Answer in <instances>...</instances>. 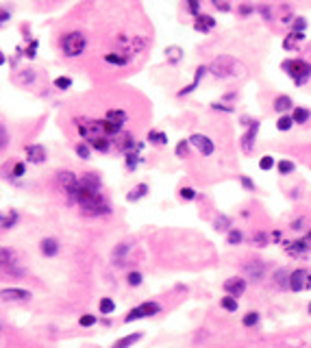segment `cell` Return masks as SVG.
<instances>
[{
    "instance_id": "4dcf8cb0",
    "label": "cell",
    "mask_w": 311,
    "mask_h": 348,
    "mask_svg": "<svg viewBox=\"0 0 311 348\" xmlns=\"http://www.w3.org/2000/svg\"><path fill=\"white\" fill-rule=\"evenodd\" d=\"M98 311H100V314H113V311H115V302L109 298V296H105V298L100 300V304H98Z\"/></svg>"
},
{
    "instance_id": "603a6c76",
    "label": "cell",
    "mask_w": 311,
    "mask_h": 348,
    "mask_svg": "<svg viewBox=\"0 0 311 348\" xmlns=\"http://www.w3.org/2000/svg\"><path fill=\"white\" fill-rule=\"evenodd\" d=\"M146 194H148V185H146V183H140V185H135L133 190L126 194V200H128V202H137L140 198H144Z\"/></svg>"
},
{
    "instance_id": "681fc988",
    "label": "cell",
    "mask_w": 311,
    "mask_h": 348,
    "mask_svg": "<svg viewBox=\"0 0 311 348\" xmlns=\"http://www.w3.org/2000/svg\"><path fill=\"white\" fill-rule=\"evenodd\" d=\"M257 11L263 16V20H268V22L272 20V9H270V7H268V5H259V7H257Z\"/></svg>"
},
{
    "instance_id": "8992f818",
    "label": "cell",
    "mask_w": 311,
    "mask_h": 348,
    "mask_svg": "<svg viewBox=\"0 0 311 348\" xmlns=\"http://www.w3.org/2000/svg\"><path fill=\"white\" fill-rule=\"evenodd\" d=\"M190 144H192V146H196L202 152V157H211L215 152V144L209 140L207 135H202V133H194L190 137Z\"/></svg>"
},
{
    "instance_id": "c3c4849f",
    "label": "cell",
    "mask_w": 311,
    "mask_h": 348,
    "mask_svg": "<svg viewBox=\"0 0 311 348\" xmlns=\"http://www.w3.org/2000/svg\"><path fill=\"white\" fill-rule=\"evenodd\" d=\"M78 322H81V326H94V324H96V316H94V314H85V316H81V320H78Z\"/></svg>"
},
{
    "instance_id": "db71d44e",
    "label": "cell",
    "mask_w": 311,
    "mask_h": 348,
    "mask_svg": "<svg viewBox=\"0 0 311 348\" xmlns=\"http://www.w3.org/2000/svg\"><path fill=\"white\" fill-rule=\"evenodd\" d=\"M213 7H215V9H220V11H231V5H227V3H218V0H213Z\"/></svg>"
},
{
    "instance_id": "1f68e13d",
    "label": "cell",
    "mask_w": 311,
    "mask_h": 348,
    "mask_svg": "<svg viewBox=\"0 0 311 348\" xmlns=\"http://www.w3.org/2000/svg\"><path fill=\"white\" fill-rule=\"evenodd\" d=\"M277 168H279V174L287 177V174H292V172L296 170V165H294V161H289V159H283V161L277 163Z\"/></svg>"
},
{
    "instance_id": "11a10c76",
    "label": "cell",
    "mask_w": 311,
    "mask_h": 348,
    "mask_svg": "<svg viewBox=\"0 0 311 348\" xmlns=\"http://www.w3.org/2000/svg\"><path fill=\"white\" fill-rule=\"evenodd\" d=\"M35 50H37V41H31V48L26 50V57H28V59H33V57H35Z\"/></svg>"
},
{
    "instance_id": "f1b7e54d",
    "label": "cell",
    "mask_w": 311,
    "mask_h": 348,
    "mask_svg": "<svg viewBox=\"0 0 311 348\" xmlns=\"http://www.w3.org/2000/svg\"><path fill=\"white\" fill-rule=\"evenodd\" d=\"M244 242V233L240 229H231L229 231V235H227V244L229 246H240Z\"/></svg>"
},
{
    "instance_id": "d6986e66",
    "label": "cell",
    "mask_w": 311,
    "mask_h": 348,
    "mask_svg": "<svg viewBox=\"0 0 311 348\" xmlns=\"http://www.w3.org/2000/svg\"><path fill=\"white\" fill-rule=\"evenodd\" d=\"M18 211L16 209H7V211L0 213V227L3 229H11V227H16V222H18Z\"/></svg>"
},
{
    "instance_id": "ab89813d",
    "label": "cell",
    "mask_w": 311,
    "mask_h": 348,
    "mask_svg": "<svg viewBox=\"0 0 311 348\" xmlns=\"http://www.w3.org/2000/svg\"><path fill=\"white\" fill-rule=\"evenodd\" d=\"M165 55H168V59L172 63H179V59H181V48L179 46H170L168 50H165Z\"/></svg>"
},
{
    "instance_id": "9a60e30c",
    "label": "cell",
    "mask_w": 311,
    "mask_h": 348,
    "mask_svg": "<svg viewBox=\"0 0 311 348\" xmlns=\"http://www.w3.org/2000/svg\"><path fill=\"white\" fill-rule=\"evenodd\" d=\"M207 72H209V68H205V65H198V68H196V74H194V81H192L190 85H187L185 90H181V92H179V96H187V94H192V92H194V90H196V87L200 85L202 76H205Z\"/></svg>"
},
{
    "instance_id": "7402d4cb",
    "label": "cell",
    "mask_w": 311,
    "mask_h": 348,
    "mask_svg": "<svg viewBox=\"0 0 311 348\" xmlns=\"http://www.w3.org/2000/svg\"><path fill=\"white\" fill-rule=\"evenodd\" d=\"M309 118H311L309 109H305V107H294V109H292V120H294V124H307Z\"/></svg>"
},
{
    "instance_id": "6f0895ef",
    "label": "cell",
    "mask_w": 311,
    "mask_h": 348,
    "mask_svg": "<svg viewBox=\"0 0 311 348\" xmlns=\"http://www.w3.org/2000/svg\"><path fill=\"white\" fill-rule=\"evenodd\" d=\"M5 144H7V130L0 124V146H5Z\"/></svg>"
},
{
    "instance_id": "91938a15",
    "label": "cell",
    "mask_w": 311,
    "mask_h": 348,
    "mask_svg": "<svg viewBox=\"0 0 311 348\" xmlns=\"http://www.w3.org/2000/svg\"><path fill=\"white\" fill-rule=\"evenodd\" d=\"M5 61H7V59H5V55H3V50H0V65H5Z\"/></svg>"
},
{
    "instance_id": "bcb514c9",
    "label": "cell",
    "mask_w": 311,
    "mask_h": 348,
    "mask_svg": "<svg viewBox=\"0 0 311 348\" xmlns=\"http://www.w3.org/2000/svg\"><path fill=\"white\" fill-rule=\"evenodd\" d=\"M11 257H13V252H11V250H7V248H0V268L9 264V261H11Z\"/></svg>"
},
{
    "instance_id": "44dd1931",
    "label": "cell",
    "mask_w": 311,
    "mask_h": 348,
    "mask_svg": "<svg viewBox=\"0 0 311 348\" xmlns=\"http://www.w3.org/2000/svg\"><path fill=\"white\" fill-rule=\"evenodd\" d=\"M140 152H142V144H137V148L126 155V170H128V172H135V170H137V165H140V161H142Z\"/></svg>"
},
{
    "instance_id": "4fadbf2b",
    "label": "cell",
    "mask_w": 311,
    "mask_h": 348,
    "mask_svg": "<svg viewBox=\"0 0 311 348\" xmlns=\"http://www.w3.org/2000/svg\"><path fill=\"white\" fill-rule=\"evenodd\" d=\"M26 152V159L31 163H44L46 161V148L41 146V144H31V146L24 148Z\"/></svg>"
},
{
    "instance_id": "836d02e7",
    "label": "cell",
    "mask_w": 311,
    "mask_h": 348,
    "mask_svg": "<svg viewBox=\"0 0 311 348\" xmlns=\"http://www.w3.org/2000/svg\"><path fill=\"white\" fill-rule=\"evenodd\" d=\"M305 28H307V18L296 16L292 22V33H305Z\"/></svg>"
},
{
    "instance_id": "3957f363",
    "label": "cell",
    "mask_w": 311,
    "mask_h": 348,
    "mask_svg": "<svg viewBox=\"0 0 311 348\" xmlns=\"http://www.w3.org/2000/svg\"><path fill=\"white\" fill-rule=\"evenodd\" d=\"M85 46H87V39L81 31H72V33H66L61 37V50L66 57H78L83 55Z\"/></svg>"
},
{
    "instance_id": "5b68a950",
    "label": "cell",
    "mask_w": 311,
    "mask_h": 348,
    "mask_svg": "<svg viewBox=\"0 0 311 348\" xmlns=\"http://www.w3.org/2000/svg\"><path fill=\"white\" fill-rule=\"evenodd\" d=\"M209 72L215 76H233L237 74V61L233 59V57H218L211 65H209Z\"/></svg>"
},
{
    "instance_id": "7bdbcfd3",
    "label": "cell",
    "mask_w": 311,
    "mask_h": 348,
    "mask_svg": "<svg viewBox=\"0 0 311 348\" xmlns=\"http://www.w3.org/2000/svg\"><path fill=\"white\" fill-rule=\"evenodd\" d=\"M76 155L81 159H90V144H76Z\"/></svg>"
},
{
    "instance_id": "6125c7cd",
    "label": "cell",
    "mask_w": 311,
    "mask_h": 348,
    "mask_svg": "<svg viewBox=\"0 0 311 348\" xmlns=\"http://www.w3.org/2000/svg\"><path fill=\"white\" fill-rule=\"evenodd\" d=\"M307 311H309V314H311V302H309V307H307Z\"/></svg>"
},
{
    "instance_id": "d6a6232c",
    "label": "cell",
    "mask_w": 311,
    "mask_h": 348,
    "mask_svg": "<svg viewBox=\"0 0 311 348\" xmlns=\"http://www.w3.org/2000/svg\"><path fill=\"white\" fill-rule=\"evenodd\" d=\"M213 229H215V231H231V218H229V215H220V218H215Z\"/></svg>"
},
{
    "instance_id": "83f0119b",
    "label": "cell",
    "mask_w": 311,
    "mask_h": 348,
    "mask_svg": "<svg viewBox=\"0 0 311 348\" xmlns=\"http://www.w3.org/2000/svg\"><path fill=\"white\" fill-rule=\"evenodd\" d=\"M105 61L107 63H113V65H126L128 63V57L126 55H120V53H107L105 55Z\"/></svg>"
},
{
    "instance_id": "e0dca14e",
    "label": "cell",
    "mask_w": 311,
    "mask_h": 348,
    "mask_svg": "<svg viewBox=\"0 0 311 348\" xmlns=\"http://www.w3.org/2000/svg\"><path fill=\"white\" fill-rule=\"evenodd\" d=\"M283 246H285V250L289 252V255H305V252H309L305 239H296V242H283Z\"/></svg>"
},
{
    "instance_id": "f6af8a7d",
    "label": "cell",
    "mask_w": 311,
    "mask_h": 348,
    "mask_svg": "<svg viewBox=\"0 0 311 348\" xmlns=\"http://www.w3.org/2000/svg\"><path fill=\"white\" fill-rule=\"evenodd\" d=\"M126 281H128V285H142V281H144V277H142V274L140 272H131V274H128V277H126Z\"/></svg>"
},
{
    "instance_id": "277c9868",
    "label": "cell",
    "mask_w": 311,
    "mask_h": 348,
    "mask_svg": "<svg viewBox=\"0 0 311 348\" xmlns=\"http://www.w3.org/2000/svg\"><path fill=\"white\" fill-rule=\"evenodd\" d=\"M161 311V304L155 302V300H148V302H142L133 307L128 314L124 316V322H133V320H142V318H150V316H157Z\"/></svg>"
},
{
    "instance_id": "484cf974",
    "label": "cell",
    "mask_w": 311,
    "mask_h": 348,
    "mask_svg": "<svg viewBox=\"0 0 311 348\" xmlns=\"http://www.w3.org/2000/svg\"><path fill=\"white\" fill-rule=\"evenodd\" d=\"M140 339H142V333H133V335H126V337L118 339V342L113 344V348H128V346H133L135 342H140Z\"/></svg>"
},
{
    "instance_id": "ba28073f",
    "label": "cell",
    "mask_w": 311,
    "mask_h": 348,
    "mask_svg": "<svg viewBox=\"0 0 311 348\" xmlns=\"http://www.w3.org/2000/svg\"><path fill=\"white\" fill-rule=\"evenodd\" d=\"M307 281H309V272L302 270V268H296L289 274V289L292 292H302V289H307Z\"/></svg>"
},
{
    "instance_id": "9c48e42d",
    "label": "cell",
    "mask_w": 311,
    "mask_h": 348,
    "mask_svg": "<svg viewBox=\"0 0 311 348\" xmlns=\"http://www.w3.org/2000/svg\"><path fill=\"white\" fill-rule=\"evenodd\" d=\"M224 292H227V296H233V298H237V296H242L246 292V287H248V283H246V279H240V277H231L224 281Z\"/></svg>"
},
{
    "instance_id": "e575fe53",
    "label": "cell",
    "mask_w": 311,
    "mask_h": 348,
    "mask_svg": "<svg viewBox=\"0 0 311 348\" xmlns=\"http://www.w3.org/2000/svg\"><path fill=\"white\" fill-rule=\"evenodd\" d=\"M274 157L272 155H263L261 159H259V170H263V172H268V170H272L274 168Z\"/></svg>"
},
{
    "instance_id": "ee69618b",
    "label": "cell",
    "mask_w": 311,
    "mask_h": 348,
    "mask_svg": "<svg viewBox=\"0 0 311 348\" xmlns=\"http://www.w3.org/2000/svg\"><path fill=\"white\" fill-rule=\"evenodd\" d=\"M240 183L244 185V190H248V192H255V181L248 179L246 174H240Z\"/></svg>"
},
{
    "instance_id": "60d3db41",
    "label": "cell",
    "mask_w": 311,
    "mask_h": 348,
    "mask_svg": "<svg viewBox=\"0 0 311 348\" xmlns=\"http://www.w3.org/2000/svg\"><path fill=\"white\" fill-rule=\"evenodd\" d=\"M55 87H57V90H68V87H72V78H70V76H59V78H55Z\"/></svg>"
},
{
    "instance_id": "6da1fadb",
    "label": "cell",
    "mask_w": 311,
    "mask_h": 348,
    "mask_svg": "<svg viewBox=\"0 0 311 348\" xmlns=\"http://www.w3.org/2000/svg\"><path fill=\"white\" fill-rule=\"evenodd\" d=\"M100 177L96 172H85L78 183L72 187L68 194L70 202H76L81 207V211L85 215H107L111 213L109 202L103 198V192H100Z\"/></svg>"
},
{
    "instance_id": "f5cc1de1",
    "label": "cell",
    "mask_w": 311,
    "mask_h": 348,
    "mask_svg": "<svg viewBox=\"0 0 311 348\" xmlns=\"http://www.w3.org/2000/svg\"><path fill=\"white\" fill-rule=\"evenodd\" d=\"M187 7H190V11L194 13V18H196V16H198V7H200V5L196 3V0H190V3H187Z\"/></svg>"
},
{
    "instance_id": "d4e9b609",
    "label": "cell",
    "mask_w": 311,
    "mask_h": 348,
    "mask_svg": "<svg viewBox=\"0 0 311 348\" xmlns=\"http://www.w3.org/2000/svg\"><path fill=\"white\" fill-rule=\"evenodd\" d=\"M105 120H111V122H120V124H124V122L128 120V115L122 111V109H109L105 115Z\"/></svg>"
},
{
    "instance_id": "8d00e7d4",
    "label": "cell",
    "mask_w": 311,
    "mask_h": 348,
    "mask_svg": "<svg viewBox=\"0 0 311 348\" xmlns=\"http://www.w3.org/2000/svg\"><path fill=\"white\" fill-rule=\"evenodd\" d=\"M294 126V120H292V115H281L279 122H277V128L279 130H289Z\"/></svg>"
},
{
    "instance_id": "b9f144b4",
    "label": "cell",
    "mask_w": 311,
    "mask_h": 348,
    "mask_svg": "<svg viewBox=\"0 0 311 348\" xmlns=\"http://www.w3.org/2000/svg\"><path fill=\"white\" fill-rule=\"evenodd\" d=\"M237 11H240V16H242V18H248L250 13H255V11H257V7H255V5H240V7H237Z\"/></svg>"
},
{
    "instance_id": "7c38bea8",
    "label": "cell",
    "mask_w": 311,
    "mask_h": 348,
    "mask_svg": "<svg viewBox=\"0 0 311 348\" xmlns=\"http://www.w3.org/2000/svg\"><path fill=\"white\" fill-rule=\"evenodd\" d=\"M244 270L252 281H261L265 277V266H263V261H259V259L248 261V264L244 266Z\"/></svg>"
},
{
    "instance_id": "94428289",
    "label": "cell",
    "mask_w": 311,
    "mask_h": 348,
    "mask_svg": "<svg viewBox=\"0 0 311 348\" xmlns=\"http://www.w3.org/2000/svg\"><path fill=\"white\" fill-rule=\"evenodd\" d=\"M307 289H311V274H309V281H307Z\"/></svg>"
},
{
    "instance_id": "f35d334b",
    "label": "cell",
    "mask_w": 311,
    "mask_h": 348,
    "mask_svg": "<svg viewBox=\"0 0 311 348\" xmlns=\"http://www.w3.org/2000/svg\"><path fill=\"white\" fill-rule=\"evenodd\" d=\"M179 196H181V198H183V200H194L198 194H196V190H194V187H181Z\"/></svg>"
},
{
    "instance_id": "5bb4252c",
    "label": "cell",
    "mask_w": 311,
    "mask_h": 348,
    "mask_svg": "<svg viewBox=\"0 0 311 348\" xmlns=\"http://www.w3.org/2000/svg\"><path fill=\"white\" fill-rule=\"evenodd\" d=\"M213 26H215V20L211 16H207V13H198L196 22H194V28H196L198 33H209Z\"/></svg>"
},
{
    "instance_id": "74e56055",
    "label": "cell",
    "mask_w": 311,
    "mask_h": 348,
    "mask_svg": "<svg viewBox=\"0 0 311 348\" xmlns=\"http://www.w3.org/2000/svg\"><path fill=\"white\" fill-rule=\"evenodd\" d=\"M259 318H261V316H259L257 314V311H248V314H246L244 316V326H255V324H259Z\"/></svg>"
},
{
    "instance_id": "f907efd6",
    "label": "cell",
    "mask_w": 311,
    "mask_h": 348,
    "mask_svg": "<svg viewBox=\"0 0 311 348\" xmlns=\"http://www.w3.org/2000/svg\"><path fill=\"white\" fill-rule=\"evenodd\" d=\"M211 109H215V111H224V113H233L235 111L233 107H227L224 103H211Z\"/></svg>"
},
{
    "instance_id": "ac0fdd59",
    "label": "cell",
    "mask_w": 311,
    "mask_h": 348,
    "mask_svg": "<svg viewBox=\"0 0 311 348\" xmlns=\"http://www.w3.org/2000/svg\"><path fill=\"white\" fill-rule=\"evenodd\" d=\"M292 105H294V100L289 96H277V100H274V111L281 113V115H289Z\"/></svg>"
},
{
    "instance_id": "2e32d148",
    "label": "cell",
    "mask_w": 311,
    "mask_h": 348,
    "mask_svg": "<svg viewBox=\"0 0 311 348\" xmlns=\"http://www.w3.org/2000/svg\"><path fill=\"white\" fill-rule=\"evenodd\" d=\"M39 250L44 252L46 257H55L57 252H59V242H57L55 237H46L39 242Z\"/></svg>"
},
{
    "instance_id": "52a82bcc",
    "label": "cell",
    "mask_w": 311,
    "mask_h": 348,
    "mask_svg": "<svg viewBox=\"0 0 311 348\" xmlns=\"http://www.w3.org/2000/svg\"><path fill=\"white\" fill-rule=\"evenodd\" d=\"M259 128H261V122L255 120L252 124L246 128V133L242 135V150L246 152V155H250L252 148H255V140H257V133H259Z\"/></svg>"
},
{
    "instance_id": "680465c9",
    "label": "cell",
    "mask_w": 311,
    "mask_h": 348,
    "mask_svg": "<svg viewBox=\"0 0 311 348\" xmlns=\"http://www.w3.org/2000/svg\"><path fill=\"white\" fill-rule=\"evenodd\" d=\"M302 224H305V220L300 218V220H296V222L292 224V229H294V231H300V229H302Z\"/></svg>"
},
{
    "instance_id": "cb8c5ba5",
    "label": "cell",
    "mask_w": 311,
    "mask_h": 348,
    "mask_svg": "<svg viewBox=\"0 0 311 348\" xmlns=\"http://www.w3.org/2000/svg\"><path fill=\"white\" fill-rule=\"evenodd\" d=\"M87 144L92 148H96L98 152H109V148H111V140H109V137H96V140H90Z\"/></svg>"
},
{
    "instance_id": "8fae6325",
    "label": "cell",
    "mask_w": 311,
    "mask_h": 348,
    "mask_svg": "<svg viewBox=\"0 0 311 348\" xmlns=\"http://www.w3.org/2000/svg\"><path fill=\"white\" fill-rule=\"evenodd\" d=\"M115 148H118L120 152H124V155H128V152H133V150L137 148L133 133H120L118 137H115Z\"/></svg>"
},
{
    "instance_id": "7a4b0ae2",
    "label": "cell",
    "mask_w": 311,
    "mask_h": 348,
    "mask_svg": "<svg viewBox=\"0 0 311 348\" xmlns=\"http://www.w3.org/2000/svg\"><path fill=\"white\" fill-rule=\"evenodd\" d=\"M281 68L298 87H302L311 78V63L305 59H285Z\"/></svg>"
},
{
    "instance_id": "4316f807",
    "label": "cell",
    "mask_w": 311,
    "mask_h": 348,
    "mask_svg": "<svg viewBox=\"0 0 311 348\" xmlns=\"http://www.w3.org/2000/svg\"><path fill=\"white\" fill-rule=\"evenodd\" d=\"M220 307L231 311V314H235L237 307H240V302H237V298H233V296H222V298H220Z\"/></svg>"
},
{
    "instance_id": "ffe728a7",
    "label": "cell",
    "mask_w": 311,
    "mask_h": 348,
    "mask_svg": "<svg viewBox=\"0 0 311 348\" xmlns=\"http://www.w3.org/2000/svg\"><path fill=\"white\" fill-rule=\"evenodd\" d=\"M289 270H285V268H279L277 272H274V285H277L279 289H289Z\"/></svg>"
},
{
    "instance_id": "7dc6e473",
    "label": "cell",
    "mask_w": 311,
    "mask_h": 348,
    "mask_svg": "<svg viewBox=\"0 0 311 348\" xmlns=\"http://www.w3.org/2000/svg\"><path fill=\"white\" fill-rule=\"evenodd\" d=\"M252 244H257V246H265L268 244V235L261 233V231H257L255 235H252Z\"/></svg>"
},
{
    "instance_id": "816d5d0a",
    "label": "cell",
    "mask_w": 311,
    "mask_h": 348,
    "mask_svg": "<svg viewBox=\"0 0 311 348\" xmlns=\"http://www.w3.org/2000/svg\"><path fill=\"white\" fill-rule=\"evenodd\" d=\"M24 163L22 161H18L16 165H13V177H16V179H20V177H24Z\"/></svg>"
},
{
    "instance_id": "9f6ffc18",
    "label": "cell",
    "mask_w": 311,
    "mask_h": 348,
    "mask_svg": "<svg viewBox=\"0 0 311 348\" xmlns=\"http://www.w3.org/2000/svg\"><path fill=\"white\" fill-rule=\"evenodd\" d=\"M9 18H11L9 11H7V9H0V24H5V22L9 20Z\"/></svg>"
},
{
    "instance_id": "30bf717a",
    "label": "cell",
    "mask_w": 311,
    "mask_h": 348,
    "mask_svg": "<svg viewBox=\"0 0 311 348\" xmlns=\"http://www.w3.org/2000/svg\"><path fill=\"white\" fill-rule=\"evenodd\" d=\"M0 300H31V292L22 287H7L0 289Z\"/></svg>"
},
{
    "instance_id": "d590c367",
    "label": "cell",
    "mask_w": 311,
    "mask_h": 348,
    "mask_svg": "<svg viewBox=\"0 0 311 348\" xmlns=\"http://www.w3.org/2000/svg\"><path fill=\"white\" fill-rule=\"evenodd\" d=\"M190 146H192V144H190V140H181L179 144H176V157H181V159H183V157H187V152H190Z\"/></svg>"
},
{
    "instance_id": "f546056e",
    "label": "cell",
    "mask_w": 311,
    "mask_h": 348,
    "mask_svg": "<svg viewBox=\"0 0 311 348\" xmlns=\"http://www.w3.org/2000/svg\"><path fill=\"white\" fill-rule=\"evenodd\" d=\"M148 142L163 146V144H168V135H165L163 130H150V133H148Z\"/></svg>"
}]
</instances>
